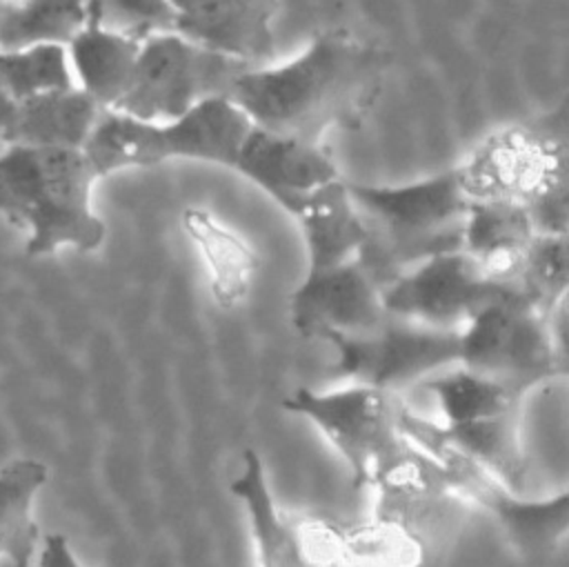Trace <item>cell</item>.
Here are the masks:
<instances>
[{
	"label": "cell",
	"instance_id": "obj_1",
	"mask_svg": "<svg viewBox=\"0 0 569 567\" xmlns=\"http://www.w3.org/2000/svg\"><path fill=\"white\" fill-rule=\"evenodd\" d=\"M389 56L347 31L316 33L278 64L247 67L229 100L253 127L322 145L327 131L358 122L373 105Z\"/></svg>",
	"mask_w": 569,
	"mask_h": 567
},
{
	"label": "cell",
	"instance_id": "obj_2",
	"mask_svg": "<svg viewBox=\"0 0 569 567\" xmlns=\"http://www.w3.org/2000/svg\"><path fill=\"white\" fill-rule=\"evenodd\" d=\"M96 180L82 149L7 145L0 153V216L24 231L29 256L96 251L107 238L93 209Z\"/></svg>",
	"mask_w": 569,
	"mask_h": 567
},
{
	"label": "cell",
	"instance_id": "obj_3",
	"mask_svg": "<svg viewBox=\"0 0 569 567\" xmlns=\"http://www.w3.org/2000/svg\"><path fill=\"white\" fill-rule=\"evenodd\" d=\"M347 189L367 229L360 260L380 287L427 256L462 249L469 200L456 169L402 185L347 182Z\"/></svg>",
	"mask_w": 569,
	"mask_h": 567
},
{
	"label": "cell",
	"instance_id": "obj_4",
	"mask_svg": "<svg viewBox=\"0 0 569 567\" xmlns=\"http://www.w3.org/2000/svg\"><path fill=\"white\" fill-rule=\"evenodd\" d=\"M453 169L469 202L520 205L538 233L567 236V145L553 127H498Z\"/></svg>",
	"mask_w": 569,
	"mask_h": 567
},
{
	"label": "cell",
	"instance_id": "obj_5",
	"mask_svg": "<svg viewBox=\"0 0 569 567\" xmlns=\"http://www.w3.org/2000/svg\"><path fill=\"white\" fill-rule=\"evenodd\" d=\"M249 129V118L229 98H211L162 122L102 111L82 153L98 180L167 160H200L233 169Z\"/></svg>",
	"mask_w": 569,
	"mask_h": 567
},
{
	"label": "cell",
	"instance_id": "obj_6",
	"mask_svg": "<svg viewBox=\"0 0 569 567\" xmlns=\"http://www.w3.org/2000/svg\"><path fill=\"white\" fill-rule=\"evenodd\" d=\"M282 407L320 429L345 460L353 487L391 480L411 465L400 425L405 405L396 391L358 382L336 391L298 387Z\"/></svg>",
	"mask_w": 569,
	"mask_h": 567
},
{
	"label": "cell",
	"instance_id": "obj_7",
	"mask_svg": "<svg viewBox=\"0 0 569 567\" xmlns=\"http://www.w3.org/2000/svg\"><path fill=\"white\" fill-rule=\"evenodd\" d=\"M253 64L236 60L180 33H158L140 42L120 111L138 120H173L211 98H229L236 78Z\"/></svg>",
	"mask_w": 569,
	"mask_h": 567
},
{
	"label": "cell",
	"instance_id": "obj_8",
	"mask_svg": "<svg viewBox=\"0 0 569 567\" xmlns=\"http://www.w3.org/2000/svg\"><path fill=\"white\" fill-rule=\"evenodd\" d=\"M565 354L551 336L547 314L516 287L487 302L460 329L458 365L502 378L525 394L565 376Z\"/></svg>",
	"mask_w": 569,
	"mask_h": 567
},
{
	"label": "cell",
	"instance_id": "obj_9",
	"mask_svg": "<svg viewBox=\"0 0 569 567\" xmlns=\"http://www.w3.org/2000/svg\"><path fill=\"white\" fill-rule=\"evenodd\" d=\"M322 340L333 351V374L385 391L438 374L460 356V329L427 327L389 314L371 331L329 334Z\"/></svg>",
	"mask_w": 569,
	"mask_h": 567
},
{
	"label": "cell",
	"instance_id": "obj_10",
	"mask_svg": "<svg viewBox=\"0 0 569 567\" xmlns=\"http://www.w3.org/2000/svg\"><path fill=\"white\" fill-rule=\"evenodd\" d=\"M509 287L513 285L489 278L465 249H451L409 265L382 287L380 296L385 311L393 318L462 329Z\"/></svg>",
	"mask_w": 569,
	"mask_h": 567
},
{
	"label": "cell",
	"instance_id": "obj_11",
	"mask_svg": "<svg viewBox=\"0 0 569 567\" xmlns=\"http://www.w3.org/2000/svg\"><path fill=\"white\" fill-rule=\"evenodd\" d=\"M380 294L378 280L356 258L329 269L305 271L291 294L289 316L302 338L362 334L387 318Z\"/></svg>",
	"mask_w": 569,
	"mask_h": 567
},
{
	"label": "cell",
	"instance_id": "obj_12",
	"mask_svg": "<svg viewBox=\"0 0 569 567\" xmlns=\"http://www.w3.org/2000/svg\"><path fill=\"white\" fill-rule=\"evenodd\" d=\"M233 171L260 187L289 213L313 191L340 178L322 145L253 125L242 140Z\"/></svg>",
	"mask_w": 569,
	"mask_h": 567
},
{
	"label": "cell",
	"instance_id": "obj_13",
	"mask_svg": "<svg viewBox=\"0 0 569 567\" xmlns=\"http://www.w3.org/2000/svg\"><path fill=\"white\" fill-rule=\"evenodd\" d=\"M445 460V476L478 498L502 525L513 545L522 551H547L565 538L569 527V494L560 491L545 500H527L507 489L493 476L467 458L438 449Z\"/></svg>",
	"mask_w": 569,
	"mask_h": 567
},
{
	"label": "cell",
	"instance_id": "obj_14",
	"mask_svg": "<svg viewBox=\"0 0 569 567\" xmlns=\"http://www.w3.org/2000/svg\"><path fill=\"white\" fill-rule=\"evenodd\" d=\"M178 33L247 64H260L276 47L278 0H169Z\"/></svg>",
	"mask_w": 569,
	"mask_h": 567
},
{
	"label": "cell",
	"instance_id": "obj_15",
	"mask_svg": "<svg viewBox=\"0 0 569 567\" xmlns=\"http://www.w3.org/2000/svg\"><path fill=\"white\" fill-rule=\"evenodd\" d=\"M229 491L247 514L258 567H313L300 527L291 525L278 509L262 458L253 449L242 451L240 471L229 483Z\"/></svg>",
	"mask_w": 569,
	"mask_h": 567
},
{
	"label": "cell",
	"instance_id": "obj_16",
	"mask_svg": "<svg viewBox=\"0 0 569 567\" xmlns=\"http://www.w3.org/2000/svg\"><path fill=\"white\" fill-rule=\"evenodd\" d=\"M291 216L302 231L307 271L329 269L360 258L367 229L342 178L313 191Z\"/></svg>",
	"mask_w": 569,
	"mask_h": 567
},
{
	"label": "cell",
	"instance_id": "obj_17",
	"mask_svg": "<svg viewBox=\"0 0 569 567\" xmlns=\"http://www.w3.org/2000/svg\"><path fill=\"white\" fill-rule=\"evenodd\" d=\"M525 207L498 200L469 202L462 225V249L498 280L513 285L520 260L536 236Z\"/></svg>",
	"mask_w": 569,
	"mask_h": 567
},
{
	"label": "cell",
	"instance_id": "obj_18",
	"mask_svg": "<svg viewBox=\"0 0 569 567\" xmlns=\"http://www.w3.org/2000/svg\"><path fill=\"white\" fill-rule=\"evenodd\" d=\"M102 111L78 87L22 100L4 145L82 149Z\"/></svg>",
	"mask_w": 569,
	"mask_h": 567
},
{
	"label": "cell",
	"instance_id": "obj_19",
	"mask_svg": "<svg viewBox=\"0 0 569 567\" xmlns=\"http://www.w3.org/2000/svg\"><path fill=\"white\" fill-rule=\"evenodd\" d=\"M140 40L87 24L69 44L73 84L100 109H113L131 80Z\"/></svg>",
	"mask_w": 569,
	"mask_h": 567
},
{
	"label": "cell",
	"instance_id": "obj_20",
	"mask_svg": "<svg viewBox=\"0 0 569 567\" xmlns=\"http://www.w3.org/2000/svg\"><path fill=\"white\" fill-rule=\"evenodd\" d=\"M49 469L38 458H11L0 465V560L9 567H33L40 527L33 505L47 485Z\"/></svg>",
	"mask_w": 569,
	"mask_h": 567
},
{
	"label": "cell",
	"instance_id": "obj_21",
	"mask_svg": "<svg viewBox=\"0 0 569 567\" xmlns=\"http://www.w3.org/2000/svg\"><path fill=\"white\" fill-rule=\"evenodd\" d=\"M422 387L436 398L445 425H467L520 411L525 391L511 382L462 365H451L431 376Z\"/></svg>",
	"mask_w": 569,
	"mask_h": 567
},
{
	"label": "cell",
	"instance_id": "obj_22",
	"mask_svg": "<svg viewBox=\"0 0 569 567\" xmlns=\"http://www.w3.org/2000/svg\"><path fill=\"white\" fill-rule=\"evenodd\" d=\"M184 229L204 260L213 298L224 307L238 305L251 287L256 271L253 251L211 213L200 209L184 213Z\"/></svg>",
	"mask_w": 569,
	"mask_h": 567
},
{
	"label": "cell",
	"instance_id": "obj_23",
	"mask_svg": "<svg viewBox=\"0 0 569 567\" xmlns=\"http://www.w3.org/2000/svg\"><path fill=\"white\" fill-rule=\"evenodd\" d=\"M87 24L84 0H4L0 4V51L36 44L67 47Z\"/></svg>",
	"mask_w": 569,
	"mask_h": 567
},
{
	"label": "cell",
	"instance_id": "obj_24",
	"mask_svg": "<svg viewBox=\"0 0 569 567\" xmlns=\"http://www.w3.org/2000/svg\"><path fill=\"white\" fill-rule=\"evenodd\" d=\"M0 87L16 102L76 87L67 47L36 44L0 51Z\"/></svg>",
	"mask_w": 569,
	"mask_h": 567
},
{
	"label": "cell",
	"instance_id": "obj_25",
	"mask_svg": "<svg viewBox=\"0 0 569 567\" xmlns=\"http://www.w3.org/2000/svg\"><path fill=\"white\" fill-rule=\"evenodd\" d=\"M513 287L542 314L567 298V236L536 233L520 260Z\"/></svg>",
	"mask_w": 569,
	"mask_h": 567
},
{
	"label": "cell",
	"instance_id": "obj_26",
	"mask_svg": "<svg viewBox=\"0 0 569 567\" xmlns=\"http://www.w3.org/2000/svg\"><path fill=\"white\" fill-rule=\"evenodd\" d=\"M89 24L147 40L158 33H178L176 13L169 0H84Z\"/></svg>",
	"mask_w": 569,
	"mask_h": 567
},
{
	"label": "cell",
	"instance_id": "obj_27",
	"mask_svg": "<svg viewBox=\"0 0 569 567\" xmlns=\"http://www.w3.org/2000/svg\"><path fill=\"white\" fill-rule=\"evenodd\" d=\"M33 563L36 567H82L71 549V543L62 534H47L40 538Z\"/></svg>",
	"mask_w": 569,
	"mask_h": 567
},
{
	"label": "cell",
	"instance_id": "obj_28",
	"mask_svg": "<svg viewBox=\"0 0 569 567\" xmlns=\"http://www.w3.org/2000/svg\"><path fill=\"white\" fill-rule=\"evenodd\" d=\"M18 102L0 87V142H7Z\"/></svg>",
	"mask_w": 569,
	"mask_h": 567
},
{
	"label": "cell",
	"instance_id": "obj_29",
	"mask_svg": "<svg viewBox=\"0 0 569 567\" xmlns=\"http://www.w3.org/2000/svg\"><path fill=\"white\" fill-rule=\"evenodd\" d=\"M2 2H4V0H0V4H2Z\"/></svg>",
	"mask_w": 569,
	"mask_h": 567
}]
</instances>
